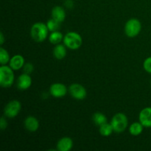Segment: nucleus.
Instances as JSON below:
<instances>
[{
  "mask_svg": "<svg viewBox=\"0 0 151 151\" xmlns=\"http://www.w3.org/2000/svg\"><path fill=\"white\" fill-rule=\"evenodd\" d=\"M66 46L63 44H56L55 47L53 50V55L55 58L58 60H62L64 58L66 55Z\"/></svg>",
  "mask_w": 151,
  "mask_h": 151,
  "instance_id": "2eb2a0df",
  "label": "nucleus"
},
{
  "mask_svg": "<svg viewBox=\"0 0 151 151\" xmlns=\"http://www.w3.org/2000/svg\"><path fill=\"white\" fill-rule=\"evenodd\" d=\"M99 131H100V135H102L103 137H109V136L111 135L114 129L111 124L106 122V123L100 125Z\"/></svg>",
  "mask_w": 151,
  "mask_h": 151,
  "instance_id": "a211bd4d",
  "label": "nucleus"
},
{
  "mask_svg": "<svg viewBox=\"0 0 151 151\" xmlns=\"http://www.w3.org/2000/svg\"><path fill=\"white\" fill-rule=\"evenodd\" d=\"M62 40H63V35L58 30L52 32L50 33V36H49V41H50V42L52 44H55V45L56 44H60Z\"/></svg>",
  "mask_w": 151,
  "mask_h": 151,
  "instance_id": "f3484780",
  "label": "nucleus"
},
{
  "mask_svg": "<svg viewBox=\"0 0 151 151\" xmlns=\"http://www.w3.org/2000/svg\"><path fill=\"white\" fill-rule=\"evenodd\" d=\"M143 129H144V126L140 122H136L130 125L129 132L132 136L137 137L142 133Z\"/></svg>",
  "mask_w": 151,
  "mask_h": 151,
  "instance_id": "dca6fc26",
  "label": "nucleus"
},
{
  "mask_svg": "<svg viewBox=\"0 0 151 151\" xmlns=\"http://www.w3.org/2000/svg\"><path fill=\"white\" fill-rule=\"evenodd\" d=\"M92 120L96 125H98V126H100V125H103V124L107 122V118H106V115L103 114V113L97 112V113L93 114Z\"/></svg>",
  "mask_w": 151,
  "mask_h": 151,
  "instance_id": "6ab92c4d",
  "label": "nucleus"
},
{
  "mask_svg": "<svg viewBox=\"0 0 151 151\" xmlns=\"http://www.w3.org/2000/svg\"><path fill=\"white\" fill-rule=\"evenodd\" d=\"M69 92L70 95L75 100H82L86 97L87 92L86 88L79 83H73L69 87Z\"/></svg>",
  "mask_w": 151,
  "mask_h": 151,
  "instance_id": "0eeeda50",
  "label": "nucleus"
},
{
  "mask_svg": "<svg viewBox=\"0 0 151 151\" xmlns=\"http://www.w3.org/2000/svg\"><path fill=\"white\" fill-rule=\"evenodd\" d=\"M32 85V78L29 75L23 73L19 77L17 81V87L20 90H27Z\"/></svg>",
  "mask_w": 151,
  "mask_h": 151,
  "instance_id": "9d476101",
  "label": "nucleus"
},
{
  "mask_svg": "<svg viewBox=\"0 0 151 151\" xmlns=\"http://www.w3.org/2000/svg\"><path fill=\"white\" fill-rule=\"evenodd\" d=\"M65 5H66V7L69 9L73 8V6H74L73 1H72V0H66V2H65Z\"/></svg>",
  "mask_w": 151,
  "mask_h": 151,
  "instance_id": "393cba45",
  "label": "nucleus"
},
{
  "mask_svg": "<svg viewBox=\"0 0 151 151\" xmlns=\"http://www.w3.org/2000/svg\"><path fill=\"white\" fill-rule=\"evenodd\" d=\"M63 44L67 48L75 50L79 49L83 44L81 35L76 32H69L63 37Z\"/></svg>",
  "mask_w": 151,
  "mask_h": 151,
  "instance_id": "7ed1b4c3",
  "label": "nucleus"
},
{
  "mask_svg": "<svg viewBox=\"0 0 151 151\" xmlns=\"http://www.w3.org/2000/svg\"><path fill=\"white\" fill-rule=\"evenodd\" d=\"M4 42V35H3V32H0V44L1 45H2Z\"/></svg>",
  "mask_w": 151,
  "mask_h": 151,
  "instance_id": "a878e982",
  "label": "nucleus"
},
{
  "mask_svg": "<svg viewBox=\"0 0 151 151\" xmlns=\"http://www.w3.org/2000/svg\"><path fill=\"white\" fill-rule=\"evenodd\" d=\"M51 16L52 19L61 23L66 19V12L63 7L60 6H55L52 9Z\"/></svg>",
  "mask_w": 151,
  "mask_h": 151,
  "instance_id": "4468645a",
  "label": "nucleus"
},
{
  "mask_svg": "<svg viewBox=\"0 0 151 151\" xmlns=\"http://www.w3.org/2000/svg\"><path fill=\"white\" fill-rule=\"evenodd\" d=\"M60 22H58V21L55 20L54 19H50V20H48V22H47V26L48 28L49 31L50 32H55V31H58V29L60 28Z\"/></svg>",
  "mask_w": 151,
  "mask_h": 151,
  "instance_id": "412c9836",
  "label": "nucleus"
},
{
  "mask_svg": "<svg viewBox=\"0 0 151 151\" xmlns=\"http://www.w3.org/2000/svg\"><path fill=\"white\" fill-rule=\"evenodd\" d=\"M13 69L10 66L1 65L0 67V86L2 88H9L14 81Z\"/></svg>",
  "mask_w": 151,
  "mask_h": 151,
  "instance_id": "f03ea898",
  "label": "nucleus"
},
{
  "mask_svg": "<svg viewBox=\"0 0 151 151\" xmlns=\"http://www.w3.org/2000/svg\"><path fill=\"white\" fill-rule=\"evenodd\" d=\"M21 109H22V104L19 100H11L4 107V116L8 118L16 117L20 112Z\"/></svg>",
  "mask_w": 151,
  "mask_h": 151,
  "instance_id": "423d86ee",
  "label": "nucleus"
},
{
  "mask_svg": "<svg viewBox=\"0 0 151 151\" xmlns=\"http://www.w3.org/2000/svg\"><path fill=\"white\" fill-rule=\"evenodd\" d=\"M139 120L145 128H151V107H146L140 111Z\"/></svg>",
  "mask_w": 151,
  "mask_h": 151,
  "instance_id": "1a4fd4ad",
  "label": "nucleus"
},
{
  "mask_svg": "<svg viewBox=\"0 0 151 151\" xmlns=\"http://www.w3.org/2000/svg\"><path fill=\"white\" fill-rule=\"evenodd\" d=\"M24 124L25 128L30 132H35L39 128V121L35 116H27L25 119Z\"/></svg>",
  "mask_w": 151,
  "mask_h": 151,
  "instance_id": "9b49d317",
  "label": "nucleus"
},
{
  "mask_svg": "<svg viewBox=\"0 0 151 151\" xmlns=\"http://www.w3.org/2000/svg\"><path fill=\"white\" fill-rule=\"evenodd\" d=\"M33 69H34V66L31 63H25L23 66L24 73L28 74V75H29V74L32 73V72H33Z\"/></svg>",
  "mask_w": 151,
  "mask_h": 151,
  "instance_id": "5701e85b",
  "label": "nucleus"
},
{
  "mask_svg": "<svg viewBox=\"0 0 151 151\" xmlns=\"http://www.w3.org/2000/svg\"><path fill=\"white\" fill-rule=\"evenodd\" d=\"M49 29L47 24L42 22H36L32 26L30 35L32 39L36 42H43L48 36Z\"/></svg>",
  "mask_w": 151,
  "mask_h": 151,
  "instance_id": "f257e3e1",
  "label": "nucleus"
},
{
  "mask_svg": "<svg viewBox=\"0 0 151 151\" xmlns=\"http://www.w3.org/2000/svg\"><path fill=\"white\" fill-rule=\"evenodd\" d=\"M67 89L66 86L63 83H55L50 86V93L52 97H56V98H60L63 97L67 94Z\"/></svg>",
  "mask_w": 151,
  "mask_h": 151,
  "instance_id": "6e6552de",
  "label": "nucleus"
},
{
  "mask_svg": "<svg viewBox=\"0 0 151 151\" xmlns=\"http://www.w3.org/2000/svg\"><path fill=\"white\" fill-rule=\"evenodd\" d=\"M7 122L6 121L5 118L4 116L1 118V120H0V128H1V131H4L7 128Z\"/></svg>",
  "mask_w": 151,
  "mask_h": 151,
  "instance_id": "b1692460",
  "label": "nucleus"
},
{
  "mask_svg": "<svg viewBox=\"0 0 151 151\" xmlns=\"http://www.w3.org/2000/svg\"><path fill=\"white\" fill-rule=\"evenodd\" d=\"M10 55L3 47L0 48V63L1 65H6L10 62Z\"/></svg>",
  "mask_w": 151,
  "mask_h": 151,
  "instance_id": "aec40b11",
  "label": "nucleus"
},
{
  "mask_svg": "<svg viewBox=\"0 0 151 151\" xmlns=\"http://www.w3.org/2000/svg\"><path fill=\"white\" fill-rule=\"evenodd\" d=\"M142 24L137 19H131L126 22L125 26V32L129 38L137 36L141 32Z\"/></svg>",
  "mask_w": 151,
  "mask_h": 151,
  "instance_id": "39448f33",
  "label": "nucleus"
},
{
  "mask_svg": "<svg viewBox=\"0 0 151 151\" xmlns=\"http://www.w3.org/2000/svg\"><path fill=\"white\" fill-rule=\"evenodd\" d=\"M73 147V141L70 137H63L57 143V150L59 151H69Z\"/></svg>",
  "mask_w": 151,
  "mask_h": 151,
  "instance_id": "f8f14e48",
  "label": "nucleus"
},
{
  "mask_svg": "<svg viewBox=\"0 0 151 151\" xmlns=\"http://www.w3.org/2000/svg\"><path fill=\"white\" fill-rule=\"evenodd\" d=\"M143 67L146 72L151 74V57L147 58L145 60L144 63H143Z\"/></svg>",
  "mask_w": 151,
  "mask_h": 151,
  "instance_id": "4be33fe9",
  "label": "nucleus"
},
{
  "mask_svg": "<svg viewBox=\"0 0 151 151\" xmlns=\"http://www.w3.org/2000/svg\"><path fill=\"white\" fill-rule=\"evenodd\" d=\"M110 123L113 127L114 131L119 134L123 132L128 127V118L125 114L117 113L112 117Z\"/></svg>",
  "mask_w": 151,
  "mask_h": 151,
  "instance_id": "20e7f679",
  "label": "nucleus"
},
{
  "mask_svg": "<svg viewBox=\"0 0 151 151\" xmlns=\"http://www.w3.org/2000/svg\"><path fill=\"white\" fill-rule=\"evenodd\" d=\"M24 58L21 55H15L14 56L10 58L9 62V66L13 69V70H19V69L23 68L24 63Z\"/></svg>",
  "mask_w": 151,
  "mask_h": 151,
  "instance_id": "ddd939ff",
  "label": "nucleus"
}]
</instances>
